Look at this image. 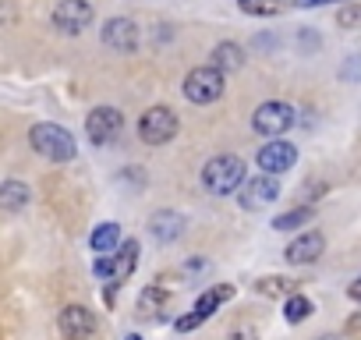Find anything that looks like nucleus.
Here are the masks:
<instances>
[{"label": "nucleus", "mask_w": 361, "mask_h": 340, "mask_svg": "<svg viewBox=\"0 0 361 340\" xmlns=\"http://www.w3.org/2000/svg\"><path fill=\"white\" fill-rule=\"evenodd\" d=\"M202 185L209 195H231L245 185V159L241 156H231V152H220L213 156L206 166H202Z\"/></svg>", "instance_id": "1"}, {"label": "nucleus", "mask_w": 361, "mask_h": 340, "mask_svg": "<svg viewBox=\"0 0 361 340\" xmlns=\"http://www.w3.org/2000/svg\"><path fill=\"white\" fill-rule=\"evenodd\" d=\"M29 145H32L43 159H50V163H68V159H75V152H78L71 131L61 128V124H50V121L32 124V131H29Z\"/></svg>", "instance_id": "2"}, {"label": "nucleus", "mask_w": 361, "mask_h": 340, "mask_svg": "<svg viewBox=\"0 0 361 340\" xmlns=\"http://www.w3.org/2000/svg\"><path fill=\"white\" fill-rule=\"evenodd\" d=\"M224 96V71L220 68H192L185 75V99L188 103H216Z\"/></svg>", "instance_id": "3"}, {"label": "nucleus", "mask_w": 361, "mask_h": 340, "mask_svg": "<svg viewBox=\"0 0 361 340\" xmlns=\"http://www.w3.org/2000/svg\"><path fill=\"white\" fill-rule=\"evenodd\" d=\"M138 135L145 145H166L177 135V114L170 107H152L138 121Z\"/></svg>", "instance_id": "4"}, {"label": "nucleus", "mask_w": 361, "mask_h": 340, "mask_svg": "<svg viewBox=\"0 0 361 340\" xmlns=\"http://www.w3.org/2000/svg\"><path fill=\"white\" fill-rule=\"evenodd\" d=\"M50 18H54V29H57V32H64V36H78V32H85V29L92 25L96 11H92L89 0H61Z\"/></svg>", "instance_id": "5"}, {"label": "nucleus", "mask_w": 361, "mask_h": 340, "mask_svg": "<svg viewBox=\"0 0 361 340\" xmlns=\"http://www.w3.org/2000/svg\"><path fill=\"white\" fill-rule=\"evenodd\" d=\"M121 131H124V117L114 107H96L85 117V135H89L92 145H110V142L121 138Z\"/></svg>", "instance_id": "6"}, {"label": "nucleus", "mask_w": 361, "mask_h": 340, "mask_svg": "<svg viewBox=\"0 0 361 340\" xmlns=\"http://www.w3.org/2000/svg\"><path fill=\"white\" fill-rule=\"evenodd\" d=\"M252 124H255L259 135L280 138V135L294 124V107H290V103H280V99H269V103H262V107L252 114Z\"/></svg>", "instance_id": "7"}, {"label": "nucleus", "mask_w": 361, "mask_h": 340, "mask_svg": "<svg viewBox=\"0 0 361 340\" xmlns=\"http://www.w3.org/2000/svg\"><path fill=\"white\" fill-rule=\"evenodd\" d=\"M280 199V178H273V174H259V178H252V181H245L241 185V210H266V206H273Z\"/></svg>", "instance_id": "8"}, {"label": "nucleus", "mask_w": 361, "mask_h": 340, "mask_svg": "<svg viewBox=\"0 0 361 340\" xmlns=\"http://www.w3.org/2000/svg\"><path fill=\"white\" fill-rule=\"evenodd\" d=\"M259 166H262V174H273V178H280L283 170H290L294 163H298V149L290 145V142H266L262 149H259Z\"/></svg>", "instance_id": "9"}, {"label": "nucleus", "mask_w": 361, "mask_h": 340, "mask_svg": "<svg viewBox=\"0 0 361 340\" xmlns=\"http://www.w3.org/2000/svg\"><path fill=\"white\" fill-rule=\"evenodd\" d=\"M57 322H61V333L68 340H92L96 336V315L85 305H68Z\"/></svg>", "instance_id": "10"}, {"label": "nucleus", "mask_w": 361, "mask_h": 340, "mask_svg": "<svg viewBox=\"0 0 361 340\" xmlns=\"http://www.w3.org/2000/svg\"><path fill=\"white\" fill-rule=\"evenodd\" d=\"M99 40H103V47H110V50H117V54H128V50L138 47V25H135L131 18H110V22L103 25Z\"/></svg>", "instance_id": "11"}, {"label": "nucleus", "mask_w": 361, "mask_h": 340, "mask_svg": "<svg viewBox=\"0 0 361 340\" xmlns=\"http://www.w3.org/2000/svg\"><path fill=\"white\" fill-rule=\"evenodd\" d=\"M185 227H188V220H185V213H177V210H159V213L149 217V234H152L159 245L177 241L180 234H185Z\"/></svg>", "instance_id": "12"}, {"label": "nucleus", "mask_w": 361, "mask_h": 340, "mask_svg": "<svg viewBox=\"0 0 361 340\" xmlns=\"http://www.w3.org/2000/svg\"><path fill=\"white\" fill-rule=\"evenodd\" d=\"M322 248H326V238H322L319 231H308V234H301V238H294V241L287 245L283 259H287L290 266H308V262H315V259L322 255Z\"/></svg>", "instance_id": "13"}, {"label": "nucleus", "mask_w": 361, "mask_h": 340, "mask_svg": "<svg viewBox=\"0 0 361 340\" xmlns=\"http://www.w3.org/2000/svg\"><path fill=\"white\" fill-rule=\"evenodd\" d=\"M135 266H138V241H121V248L110 255V273H106V280L117 287V284H124V280L135 273Z\"/></svg>", "instance_id": "14"}, {"label": "nucleus", "mask_w": 361, "mask_h": 340, "mask_svg": "<svg viewBox=\"0 0 361 340\" xmlns=\"http://www.w3.org/2000/svg\"><path fill=\"white\" fill-rule=\"evenodd\" d=\"M29 199H32V192H29L25 181H4V185H0V210L18 213V210L29 206Z\"/></svg>", "instance_id": "15"}, {"label": "nucleus", "mask_w": 361, "mask_h": 340, "mask_svg": "<svg viewBox=\"0 0 361 340\" xmlns=\"http://www.w3.org/2000/svg\"><path fill=\"white\" fill-rule=\"evenodd\" d=\"M89 245H92V252H96V255H114V248H121V227H117L114 220L99 224V227L92 231Z\"/></svg>", "instance_id": "16"}, {"label": "nucleus", "mask_w": 361, "mask_h": 340, "mask_svg": "<svg viewBox=\"0 0 361 340\" xmlns=\"http://www.w3.org/2000/svg\"><path fill=\"white\" fill-rule=\"evenodd\" d=\"M227 298H234V287H209V291H202L199 301H195V315L206 322V319H209Z\"/></svg>", "instance_id": "17"}, {"label": "nucleus", "mask_w": 361, "mask_h": 340, "mask_svg": "<svg viewBox=\"0 0 361 340\" xmlns=\"http://www.w3.org/2000/svg\"><path fill=\"white\" fill-rule=\"evenodd\" d=\"M245 64V50L238 47V43H220L216 50H213V68H220V71H238Z\"/></svg>", "instance_id": "18"}, {"label": "nucleus", "mask_w": 361, "mask_h": 340, "mask_svg": "<svg viewBox=\"0 0 361 340\" xmlns=\"http://www.w3.org/2000/svg\"><path fill=\"white\" fill-rule=\"evenodd\" d=\"M312 217H315V210H312V206H301V210L280 213V217L273 220V231H298V227H305Z\"/></svg>", "instance_id": "19"}, {"label": "nucleus", "mask_w": 361, "mask_h": 340, "mask_svg": "<svg viewBox=\"0 0 361 340\" xmlns=\"http://www.w3.org/2000/svg\"><path fill=\"white\" fill-rule=\"evenodd\" d=\"M166 308V291L163 287H145L142 294H138V312L142 315H156V312H163Z\"/></svg>", "instance_id": "20"}, {"label": "nucleus", "mask_w": 361, "mask_h": 340, "mask_svg": "<svg viewBox=\"0 0 361 340\" xmlns=\"http://www.w3.org/2000/svg\"><path fill=\"white\" fill-rule=\"evenodd\" d=\"M308 315H312V301H308L305 294H290L287 305H283V319H287L290 326H298V322H305Z\"/></svg>", "instance_id": "21"}, {"label": "nucleus", "mask_w": 361, "mask_h": 340, "mask_svg": "<svg viewBox=\"0 0 361 340\" xmlns=\"http://www.w3.org/2000/svg\"><path fill=\"white\" fill-rule=\"evenodd\" d=\"M238 8H241L245 15L273 18V15H280V0H238Z\"/></svg>", "instance_id": "22"}, {"label": "nucleus", "mask_w": 361, "mask_h": 340, "mask_svg": "<svg viewBox=\"0 0 361 340\" xmlns=\"http://www.w3.org/2000/svg\"><path fill=\"white\" fill-rule=\"evenodd\" d=\"M255 291H259V294H269V298L290 294V291H294V280H287V277H262V280L255 284Z\"/></svg>", "instance_id": "23"}, {"label": "nucleus", "mask_w": 361, "mask_h": 340, "mask_svg": "<svg viewBox=\"0 0 361 340\" xmlns=\"http://www.w3.org/2000/svg\"><path fill=\"white\" fill-rule=\"evenodd\" d=\"M336 22H340V29H361V0H354V4L340 8Z\"/></svg>", "instance_id": "24"}, {"label": "nucleus", "mask_w": 361, "mask_h": 340, "mask_svg": "<svg viewBox=\"0 0 361 340\" xmlns=\"http://www.w3.org/2000/svg\"><path fill=\"white\" fill-rule=\"evenodd\" d=\"M195 326H202V319L192 312V315H180L177 319V333H188V329H195Z\"/></svg>", "instance_id": "25"}, {"label": "nucleus", "mask_w": 361, "mask_h": 340, "mask_svg": "<svg viewBox=\"0 0 361 340\" xmlns=\"http://www.w3.org/2000/svg\"><path fill=\"white\" fill-rule=\"evenodd\" d=\"M347 294H350L354 301H361V277H357V280H354V284L347 287Z\"/></svg>", "instance_id": "26"}, {"label": "nucleus", "mask_w": 361, "mask_h": 340, "mask_svg": "<svg viewBox=\"0 0 361 340\" xmlns=\"http://www.w3.org/2000/svg\"><path fill=\"white\" fill-rule=\"evenodd\" d=\"M322 4H329V0H298V8H322Z\"/></svg>", "instance_id": "27"}, {"label": "nucleus", "mask_w": 361, "mask_h": 340, "mask_svg": "<svg viewBox=\"0 0 361 340\" xmlns=\"http://www.w3.org/2000/svg\"><path fill=\"white\" fill-rule=\"evenodd\" d=\"M315 340H340V336H329V333H326V336H315Z\"/></svg>", "instance_id": "28"}, {"label": "nucleus", "mask_w": 361, "mask_h": 340, "mask_svg": "<svg viewBox=\"0 0 361 340\" xmlns=\"http://www.w3.org/2000/svg\"><path fill=\"white\" fill-rule=\"evenodd\" d=\"M124 340H142V336H138V333H131V336H124Z\"/></svg>", "instance_id": "29"}]
</instances>
